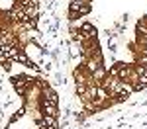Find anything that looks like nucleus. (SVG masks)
I'll list each match as a JSON object with an SVG mask.
<instances>
[{
    "label": "nucleus",
    "instance_id": "obj_6",
    "mask_svg": "<svg viewBox=\"0 0 147 129\" xmlns=\"http://www.w3.org/2000/svg\"><path fill=\"white\" fill-rule=\"evenodd\" d=\"M77 94H79V96H84V94H86V86H84V84H77Z\"/></svg>",
    "mask_w": 147,
    "mask_h": 129
},
{
    "label": "nucleus",
    "instance_id": "obj_3",
    "mask_svg": "<svg viewBox=\"0 0 147 129\" xmlns=\"http://www.w3.org/2000/svg\"><path fill=\"white\" fill-rule=\"evenodd\" d=\"M43 112H45V116L55 117L57 116V106H53V104H43Z\"/></svg>",
    "mask_w": 147,
    "mask_h": 129
},
{
    "label": "nucleus",
    "instance_id": "obj_5",
    "mask_svg": "<svg viewBox=\"0 0 147 129\" xmlns=\"http://www.w3.org/2000/svg\"><path fill=\"white\" fill-rule=\"evenodd\" d=\"M104 78V69L102 67H96L94 69V80H102Z\"/></svg>",
    "mask_w": 147,
    "mask_h": 129
},
{
    "label": "nucleus",
    "instance_id": "obj_7",
    "mask_svg": "<svg viewBox=\"0 0 147 129\" xmlns=\"http://www.w3.org/2000/svg\"><path fill=\"white\" fill-rule=\"evenodd\" d=\"M16 61H20V63H28V57H26L24 53H18V57H16Z\"/></svg>",
    "mask_w": 147,
    "mask_h": 129
},
{
    "label": "nucleus",
    "instance_id": "obj_1",
    "mask_svg": "<svg viewBox=\"0 0 147 129\" xmlns=\"http://www.w3.org/2000/svg\"><path fill=\"white\" fill-rule=\"evenodd\" d=\"M26 84H28V78H26V76H16V78H14V86H16V90L20 94L26 92Z\"/></svg>",
    "mask_w": 147,
    "mask_h": 129
},
{
    "label": "nucleus",
    "instance_id": "obj_4",
    "mask_svg": "<svg viewBox=\"0 0 147 129\" xmlns=\"http://www.w3.org/2000/svg\"><path fill=\"white\" fill-rule=\"evenodd\" d=\"M43 104H53V106H57V94L49 90V92L45 94V102H43Z\"/></svg>",
    "mask_w": 147,
    "mask_h": 129
},
{
    "label": "nucleus",
    "instance_id": "obj_2",
    "mask_svg": "<svg viewBox=\"0 0 147 129\" xmlns=\"http://www.w3.org/2000/svg\"><path fill=\"white\" fill-rule=\"evenodd\" d=\"M41 127L43 129H57V119L51 116H45L41 119Z\"/></svg>",
    "mask_w": 147,
    "mask_h": 129
}]
</instances>
